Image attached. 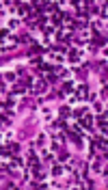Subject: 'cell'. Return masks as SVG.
<instances>
[{"instance_id": "4", "label": "cell", "mask_w": 108, "mask_h": 190, "mask_svg": "<svg viewBox=\"0 0 108 190\" xmlns=\"http://www.w3.org/2000/svg\"><path fill=\"white\" fill-rule=\"evenodd\" d=\"M52 173H54V175H61V173H63V169H61V166H54Z\"/></svg>"}, {"instance_id": "2", "label": "cell", "mask_w": 108, "mask_h": 190, "mask_svg": "<svg viewBox=\"0 0 108 190\" xmlns=\"http://www.w3.org/2000/svg\"><path fill=\"white\" fill-rule=\"evenodd\" d=\"M97 123H99V127H102V132L106 134V115H102V117H97Z\"/></svg>"}, {"instance_id": "1", "label": "cell", "mask_w": 108, "mask_h": 190, "mask_svg": "<svg viewBox=\"0 0 108 190\" xmlns=\"http://www.w3.org/2000/svg\"><path fill=\"white\" fill-rule=\"evenodd\" d=\"M91 123H93V117L91 115H87V117H80V127H91Z\"/></svg>"}, {"instance_id": "5", "label": "cell", "mask_w": 108, "mask_h": 190, "mask_svg": "<svg viewBox=\"0 0 108 190\" xmlns=\"http://www.w3.org/2000/svg\"><path fill=\"white\" fill-rule=\"evenodd\" d=\"M65 91H67V93H71V91H74V84H71V82H67V84H65Z\"/></svg>"}, {"instance_id": "6", "label": "cell", "mask_w": 108, "mask_h": 190, "mask_svg": "<svg viewBox=\"0 0 108 190\" xmlns=\"http://www.w3.org/2000/svg\"><path fill=\"white\" fill-rule=\"evenodd\" d=\"M69 115V108H61V117H67Z\"/></svg>"}, {"instance_id": "3", "label": "cell", "mask_w": 108, "mask_h": 190, "mask_svg": "<svg viewBox=\"0 0 108 190\" xmlns=\"http://www.w3.org/2000/svg\"><path fill=\"white\" fill-rule=\"evenodd\" d=\"M78 97H80V99L87 97V87H78Z\"/></svg>"}]
</instances>
